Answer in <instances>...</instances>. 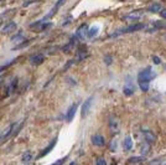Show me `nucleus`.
Segmentation results:
<instances>
[{
	"label": "nucleus",
	"mask_w": 166,
	"mask_h": 165,
	"mask_svg": "<svg viewBox=\"0 0 166 165\" xmlns=\"http://www.w3.org/2000/svg\"><path fill=\"white\" fill-rule=\"evenodd\" d=\"M44 60H45V56H44V55H41V53L32 55V56L30 57V62H31L32 65H35V66H39L40 63H42V62H44Z\"/></svg>",
	"instance_id": "9b49d317"
},
{
	"label": "nucleus",
	"mask_w": 166,
	"mask_h": 165,
	"mask_svg": "<svg viewBox=\"0 0 166 165\" xmlns=\"http://www.w3.org/2000/svg\"><path fill=\"white\" fill-rule=\"evenodd\" d=\"M123 92H124L125 96H131L133 93H134V88H133L131 86H125L124 89H123Z\"/></svg>",
	"instance_id": "5701e85b"
},
{
	"label": "nucleus",
	"mask_w": 166,
	"mask_h": 165,
	"mask_svg": "<svg viewBox=\"0 0 166 165\" xmlns=\"http://www.w3.org/2000/svg\"><path fill=\"white\" fill-rule=\"evenodd\" d=\"M143 134H144V138H145V142H146V143L152 144V143L156 142V136L152 133V132H150V130H144Z\"/></svg>",
	"instance_id": "f8f14e48"
},
{
	"label": "nucleus",
	"mask_w": 166,
	"mask_h": 165,
	"mask_svg": "<svg viewBox=\"0 0 166 165\" xmlns=\"http://www.w3.org/2000/svg\"><path fill=\"white\" fill-rule=\"evenodd\" d=\"M64 2H66V0H57V3H56V4H55V6L52 8V10H51V11H50V13H48V14H47V15H46L44 19H42V21L51 19V18H52V16H53V15L57 13V10H58V9H60V8L63 5V3H64Z\"/></svg>",
	"instance_id": "423d86ee"
},
{
	"label": "nucleus",
	"mask_w": 166,
	"mask_h": 165,
	"mask_svg": "<svg viewBox=\"0 0 166 165\" xmlns=\"http://www.w3.org/2000/svg\"><path fill=\"white\" fill-rule=\"evenodd\" d=\"M152 61H154V63H155V65H159V63H161V60H160L157 56H152Z\"/></svg>",
	"instance_id": "c756f323"
},
{
	"label": "nucleus",
	"mask_w": 166,
	"mask_h": 165,
	"mask_svg": "<svg viewBox=\"0 0 166 165\" xmlns=\"http://www.w3.org/2000/svg\"><path fill=\"white\" fill-rule=\"evenodd\" d=\"M115 144H117V140L114 139V140L110 143V149H112V150H115Z\"/></svg>",
	"instance_id": "2f4dec72"
},
{
	"label": "nucleus",
	"mask_w": 166,
	"mask_h": 165,
	"mask_svg": "<svg viewBox=\"0 0 166 165\" xmlns=\"http://www.w3.org/2000/svg\"><path fill=\"white\" fill-rule=\"evenodd\" d=\"M31 160H32V153H31L30 150L25 151V153L22 154V163H24V164H30Z\"/></svg>",
	"instance_id": "412c9836"
},
{
	"label": "nucleus",
	"mask_w": 166,
	"mask_h": 165,
	"mask_svg": "<svg viewBox=\"0 0 166 165\" xmlns=\"http://www.w3.org/2000/svg\"><path fill=\"white\" fill-rule=\"evenodd\" d=\"M88 56H89V55H88V52L86 51V49L81 47V49L78 50V52H77V60H76V61H82V60L87 58Z\"/></svg>",
	"instance_id": "a211bd4d"
},
{
	"label": "nucleus",
	"mask_w": 166,
	"mask_h": 165,
	"mask_svg": "<svg viewBox=\"0 0 166 165\" xmlns=\"http://www.w3.org/2000/svg\"><path fill=\"white\" fill-rule=\"evenodd\" d=\"M145 27V25L144 24H131V25H129V26H125V27H123V29H118V30H115L113 34H110L109 35V37H118V36H120V35H123V34H129V32H135V31H139V30H143Z\"/></svg>",
	"instance_id": "f257e3e1"
},
{
	"label": "nucleus",
	"mask_w": 166,
	"mask_h": 165,
	"mask_svg": "<svg viewBox=\"0 0 166 165\" xmlns=\"http://www.w3.org/2000/svg\"><path fill=\"white\" fill-rule=\"evenodd\" d=\"M98 31H99V27H98L97 25H94V26L89 27V29H88V32H87V37H89V39L94 37V36L98 34Z\"/></svg>",
	"instance_id": "6ab92c4d"
},
{
	"label": "nucleus",
	"mask_w": 166,
	"mask_h": 165,
	"mask_svg": "<svg viewBox=\"0 0 166 165\" xmlns=\"http://www.w3.org/2000/svg\"><path fill=\"white\" fill-rule=\"evenodd\" d=\"M92 143H93V145H95V147H103V145L106 144V139H104L103 136H101V134H94V136L92 137Z\"/></svg>",
	"instance_id": "1a4fd4ad"
},
{
	"label": "nucleus",
	"mask_w": 166,
	"mask_h": 165,
	"mask_svg": "<svg viewBox=\"0 0 166 165\" xmlns=\"http://www.w3.org/2000/svg\"><path fill=\"white\" fill-rule=\"evenodd\" d=\"M143 10H134L124 16V20H139L143 16Z\"/></svg>",
	"instance_id": "6e6552de"
},
{
	"label": "nucleus",
	"mask_w": 166,
	"mask_h": 165,
	"mask_svg": "<svg viewBox=\"0 0 166 165\" xmlns=\"http://www.w3.org/2000/svg\"><path fill=\"white\" fill-rule=\"evenodd\" d=\"M16 87H17V78L15 77L13 81H11V83L9 84V87H8V89H6V92H5V97H8L10 93H13L15 89H16Z\"/></svg>",
	"instance_id": "4468645a"
},
{
	"label": "nucleus",
	"mask_w": 166,
	"mask_h": 165,
	"mask_svg": "<svg viewBox=\"0 0 166 165\" xmlns=\"http://www.w3.org/2000/svg\"><path fill=\"white\" fill-rule=\"evenodd\" d=\"M123 148H124V150H130L133 148V139H131L130 136L125 137V139L123 142Z\"/></svg>",
	"instance_id": "dca6fc26"
},
{
	"label": "nucleus",
	"mask_w": 166,
	"mask_h": 165,
	"mask_svg": "<svg viewBox=\"0 0 166 165\" xmlns=\"http://www.w3.org/2000/svg\"><path fill=\"white\" fill-rule=\"evenodd\" d=\"M66 159H67V158H62V159H60V160L55 161L52 165H63V164H64V161H66Z\"/></svg>",
	"instance_id": "c85d7f7f"
},
{
	"label": "nucleus",
	"mask_w": 166,
	"mask_h": 165,
	"mask_svg": "<svg viewBox=\"0 0 166 165\" xmlns=\"http://www.w3.org/2000/svg\"><path fill=\"white\" fill-rule=\"evenodd\" d=\"M88 25L87 24H83V25H81L78 29H77V31H76V37L78 39V40H83L86 36H87V32H88Z\"/></svg>",
	"instance_id": "20e7f679"
},
{
	"label": "nucleus",
	"mask_w": 166,
	"mask_h": 165,
	"mask_svg": "<svg viewBox=\"0 0 166 165\" xmlns=\"http://www.w3.org/2000/svg\"><path fill=\"white\" fill-rule=\"evenodd\" d=\"M95 165H107V161L103 158H97L95 159Z\"/></svg>",
	"instance_id": "a878e982"
},
{
	"label": "nucleus",
	"mask_w": 166,
	"mask_h": 165,
	"mask_svg": "<svg viewBox=\"0 0 166 165\" xmlns=\"http://www.w3.org/2000/svg\"><path fill=\"white\" fill-rule=\"evenodd\" d=\"M109 129L112 130V133H118L119 132V120L114 114L109 116Z\"/></svg>",
	"instance_id": "7ed1b4c3"
},
{
	"label": "nucleus",
	"mask_w": 166,
	"mask_h": 165,
	"mask_svg": "<svg viewBox=\"0 0 166 165\" xmlns=\"http://www.w3.org/2000/svg\"><path fill=\"white\" fill-rule=\"evenodd\" d=\"M92 101H93V97H89V98H87V100L83 102L82 108H81V117H82V118H86V117H87V113L89 112Z\"/></svg>",
	"instance_id": "39448f33"
},
{
	"label": "nucleus",
	"mask_w": 166,
	"mask_h": 165,
	"mask_svg": "<svg viewBox=\"0 0 166 165\" xmlns=\"http://www.w3.org/2000/svg\"><path fill=\"white\" fill-rule=\"evenodd\" d=\"M16 30V24L14 22V21H9L4 27H3V30H2V32L4 35H9V34H11L13 31H15Z\"/></svg>",
	"instance_id": "9d476101"
},
{
	"label": "nucleus",
	"mask_w": 166,
	"mask_h": 165,
	"mask_svg": "<svg viewBox=\"0 0 166 165\" xmlns=\"http://www.w3.org/2000/svg\"><path fill=\"white\" fill-rule=\"evenodd\" d=\"M160 15H161V18H162V19H165V20H166V9H162V10L160 11Z\"/></svg>",
	"instance_id": "7c9ffc66"
},
{
	"label": "nucleus",
	"mask_w": 166,
	"mask_h": 165,
	"mask_svg": "<svg viewBox=\"0 0 166 165\" xmlns=\"http://www.w3.org/2000/svg\"><path fill=\"white\" fill-rule=\"evenodd\" d=\"M0 2H2V0H0Z\"/></svg>",
	"instance_id": "473e14b6"
},
{
	"label": "nucleus",
	"mask_w": 166,
	"mask_h": 165,
	"mask_svg": "<svg viewBox=\"0 0 166 165\" xmlns=\"http://www.w3.org/2000/svg\"><path fill=\"white\" fill-rule=\"evenodd\" d=\"M154 25L156 27H166V22H162V21H155Z\"/></svg>",
	"instance_id": "cd10ccee"
},
{
	"label": "nucleus",
	"mask_w": 166,
	"mask_h": 165,
	"mask_svg": "<svg viewBox=\"0 0 166 165\" xmlns=\"http://www.w3.org/2000/svg\"><path fill=\"white\" fill-rule=\"evenodd\" d=\"M145 160L144 156H131L128 159V164H131V165H135V164H140Z\"/></svg>",
	"instance_id": "f3484780"
},
{
	"label": "nucleus",
	"mask_w": 166,
	"mask_h": 165,
	"mask_svg": "<svg viewBox=\"0 0 166 165\" xmlns=\"http://www.w3.org/2000/svg\"><path fill=\"white\" fill-rule=\"evenodd\" d=\"M77 108H78V104H77V103H75V104L71 106V108H70L68 112H67V117H66L67 122H72V120H73V118H75V116H76V112H77Z\"/></svg>",
	"instance_id": "ddd939ff"
},
{
	"label": "nucleus",
	"mask_w": 166,
	"mask_h": 165,
	"mask_svg": "<svg viewBox=\"0 0 166 165\" xmlns=\"http://www.w3.org/2000/svg\"><path fill=\"white\" fill-rule=\"evenodd\" d=\"M112 62H113V58H112V56H110V55H107V56L104 57V63L109 66Z\"/></svg>",
	"instance_id": "bb28decb"
},
{
	"label": "nucleus",
	"mask_w": 166,
	"mask_h": 165,
	"mask_svg": "<svg viewBox=\"0 0 166 165\" xmlns=\"http://www.w3.org/2000/svg\"><path fill=\"white\" fill-rule=\"evenodd\" d=\"M15 128H16V124H11V125H9V127L6 128V130L3 133V138H4V139H6V138H9L10 136H13V134L15 133V132H14V129H15Z\"/></svg>",
	"instance_id": "2eb2a0df"
},
{
	"label": "nucleus",
	"mask_w": 166,
	"mask_h": 165,
	"mask_svg": "<svg viewBox=\"0 0 166 165\" xmlns=\"http://www.w3.org/2000/svg\"><path fill=\"white\" fill-rule=\"evenodd\" d=\"M165 165H166V164H165Z\"/></svg>",
	"instance_id": "72a5a7b5"
},
{
	"label": "nucleus",
	"mask_w": 166,
	"mask_h": 165,
	"mask_svg": "<svg viewBox=\"0 0 166 165\" xmlns=\"http://www.w3.org/2000/svg\"><path fill=\"white\" fill-rule=\"evenodd\" d=\"M148 10H149L150 13H160V11L162 10V6H161V4H159V3H154V4H151V5L148 8Z\"/></svg>",
	"instance_id": "aec40b11"
},
{
	"label": "nucleus",
	"mask_w": 166,
	"mask_h": 165,
	"mask_svg": "<svg viewBox=\"0 0 166 165\" xmlns=\"http://www.w3.org/2000/svg\"><path fill=\"white\" fill-rule=\"evenodd\" d=\"M156 77V75L152 72V69L150 67H146L144 69L143 71L139 72V76H138V82L139 83H143V82H150L151 80H154Z\"/></svg>",
	"instance_id": "f03ea898"
},
{
	"label": "nucleus",
	"mask_w": 166,
	"mask_h": 165,
	"mask_svg": "<svg viewBox=\"0 0 166 165\" xmlns=\"http://www.w3.org/2000/svg\"><path fill=\"white\" fill-rule=\"evenodd\" d=\"M149 150H150V144H149V143H145V144L141 145V154H143V155L148 154Z\"/></svg>",
	"instance_id": "b1692460"
},
{
	"label": "nucleus",
	"mask_w": 166,
	"mask_h": 165,
	"mask_svg": "<svg viewBox=\"0 0 166 165\" xmlns=\"http://www.w3.org/2000/svg\"><path fill=\"white\" fill-rule=\"evenodd\" d=\"M140 84V89L143 91V92H146V91H149V82H143V83H139Z\"/></svg>",
	"instance_id": "393cba45"
},
{
	"label": "nucleus",
	"mask_w": 166,
	"mask_h": 165,
	"mask_svg": "<svg viewBox=\"0 0 166 165\" xmlns=\"http://www.w3.org/2000/svg\"><path fill=\"white\" fill-rule=\"evenodd\" d=\"M11 41H13L14 44H17V45H20V42L25 41V37H24V35H22V32H19V34H16L15 36H13V37H11Z\"/></svg>",
	"instance_id": "4be33fe9"
},
{
	"label": "nucleus",
	"mask_w": 166,
	"mask_h": 165,
	"mask_svg": "<svg viewBox=\"0 0 166 165\" xmlns=\"http://www.w3.org/2000/svg\"><path fill=\"white\" fill-rule=\"evenodd\" d=\"M56 143H57V138H55L42 151H40L39 153V155H37V158H44V156H46V155H48V153H51L52 150H53V148H55V145H56Z\"/></svg>",
	"instance_id": "0eeeda50"
}]
</instances>
